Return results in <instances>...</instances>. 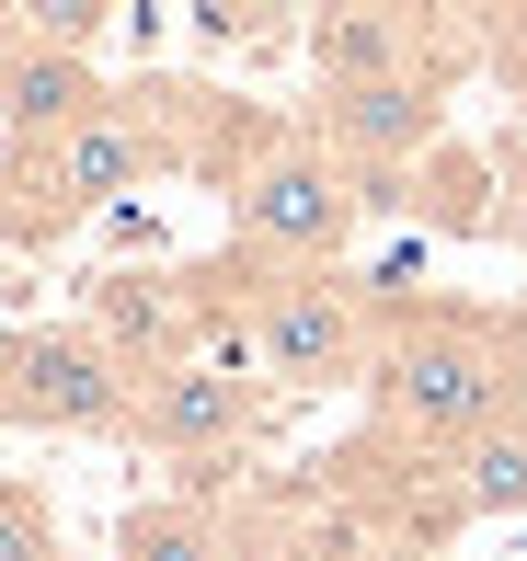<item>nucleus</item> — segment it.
<instances>
[{
	"instance_id": "20e7f679",
	"label": "nucleus",
	"mask_w": 527,
	"mask_h": 561,
	"mask_svg": "<svg viewBox=\"0 0 527 561\" xmlns=\"http://www.w3.org/2000/svg\"><path fill=\"white\" fill-rule=\"evenodd\" d=\"M0 413H12L23 436H138V367L92 333V321L81 333L23 321V333L0 344Z\"/></svg>"
},
{
	"instance_id": "ddd939ff",
	"label": "nucleus",
	"mask_w": 527,
	"mask_h": 561,
	"mask_svg": "<svg viewBox=\"0 0 527 561\" xmlns=\"http://www.w3.org/2000/svg\"><path fill=\"white\" fill-rule=\"evenodd\" d=\"M493 69L527 81V0H493Z\"/></svg>"
},
{
	"instance_id": "0eeeda50",
	"label": "nucleus",
	"mask_w": 527,
	"mask_h": 561,
	"mask_svg": "<svg viewBox=\"0 0 527 561\" xmlns=\"http://www.w3.org/2000/svg\"><path fill=\"white\" fill-rule=\"evenodd\" d=\"M115 92L92 81L81 46H35L12 35V58H0V138H12V161H35V149H58L81 115H104Z\"/></svg>"
},
{
	"instance_id": "9d476101",
	"label": "nucleus",
	"mask_w": 527,
	"mask_h": 561,
	"mask_svg": "<svg viewBox=\"0 0 527 561\" xmlns=\"http://www.w3.org/2000/svg\"><path fill=\"white\" fill-rule=\"evenodd\" d=\"M459 516H482V527L527 516V413H505L493 436L459 447Z\"/></svg>"
},
{
	"instance_id": "4468645a",
	"label": "nucleus",
	"mask_w": 527,
	"mask_h": 561,
	"mask_svg": "<svg viewBox=\"0 0 527 561\" xmlns=\"http://www.w3.org/2000/svg\"><path fill=\"white\" fill-rule=\"evenodd\" d=\"M367 12H390V23H413V35H436V23H447V0H367Z\"/></svg>"
},
{
	"instance_id": "f03ea898",
	"label": "nucleus",
	"mask_w": 527,
	"mask_h": 561,
	"mask_svg": "<svg viewBox=\"0 0 527 561\" xmlns=\"http://www.w3.org/2000/svg\"><path fill=\"white\" fill-rule=\"evenodd\" d=\"M367 218V172L321 138H275L253 172H230V241L264 264H333Z\"/></svg>"
},
{
	"instance_id": "423d86ee",
	"label": "nucleus",
	"mask_w": 527,
	"mask_h": 561,
	"mask_svg": "<svg viewBox=\"0 0 527 561\" xmlns=\"http://www.w3.org/2000/svg\"><path fill=\"white\" fill-rule=\"evenodd\" d=\"M264 390H275V378L253 367V355H184V367H149L138 378V447H161V458H230V447H253Z\"/></svg>"
},
{
	"instance_id": "f8f14e48",
	"label": "nucleus",
	"mask_w": 527,
	"mask_h": 561,
	"mask_svg": "<svg viewBox=\"0 0 527 561\" xmlns=\"http://www.w3.org/2000/svg\"><path fill=\"white\" fill-rule=\"evenodd\" d=\"M115 23V0H12V35H35V46H81L92 58V35Z\"/></svg>"
},
{
	"instance_id": "2eb2a0df",
	"label": "nucleus",
	"mask_w": 527,
	"mask_h": 561,
	"mask_svg": "<svg viewBox=\"0 0 527 561\" xmlns=\"http://www.w3.org/2000/svg\"><path fill=\"white\" fill-rule=\"evenodd\" d=\"M516 126H527V81H516Z\"/></svg>"
},
{
	"instance_id": "f257e3e1",
	"label": "nucleus",
	"mask_w": 527,
	"mask_h": 561,
	"mask_svg": "<svg viewBox=\"0 0 527 561\" xmlns=\"http://www.w3.org/2000/svg\"><path fill=\"white\" fill-rule=\"evenodd\" d=\"M516 333L505 321H470V310H413V321H390V344H379V367H367V401L401 424V436H424V447H470V436H493V424L516 413Z\"/></svg>"
},
{
	"instance_id": "1a4fd4ad",
	"label": "nucleus",
	"mask_w": 527,
	"mask_h": 561,
	"mask_svg": "<svg viewBox=\"0 0 527 561\" xmlns=\"http://www.w3.org/2000/svg\"><path fill=\"white\" fill-rule=\"evenodd\" d=\"M310 69L321 81H424V35L367 0H321L310 12Z\"/></svg>"
},
{
	"instance_id": "7ed1b4c3",
	"label": "nucleus",
	"mask_w": 527,
	"mask_h": 561,
	"mask_svg": "<svg viewBox=\"0 0 527 561\" xmlns=\"http://www.w3.org/2000/svg\"><path fill=\"white\" fill-rule=\"evenodd\" d=\"M149 161H161V138H149V92H115L104 115H81L58 149H35V161H12V252H46L69 241L104 195L149 184Z\"/></svg>"
},
{
	"instance_id": "39448f33",
	"label": "nucleus",
	"mask_w": 527,
	"mask_h": 561,
	"mask_svg": "<svg viewBox=\"0 0 527 561\" xmlns=\"http://www.w3.org/2000/svg\"><path fill=\"white\" fill-rule=\"evenodd\" d=\"M379 344H390V333L367 321V287H344L333 264H298L287 287H275L264 310L241 321V355H253L275 390H344V378L367 390Z\"/></svg>"
},
{
	"instance_id": "6e6552de",
	"label": "nucleus",
	"mask_w": 527,
	"mask_h": 561,
	"mask_svg": "<svg viewBox=\"0 0 527 561\" xmlns=\"http://www.w3.org/2000/svg\"><path fill=\"white\" fill-rule=\"evenodd\" d=\"M321 149H344L356 172L424 161L436 149V69L424 81H321Z\"/></svg>"
},
{
	"instance_id": "9b49d317",
	"label": "nucleus",
	"mask_w": 527,
	"mask_h": 561,
	"mask_svg": "<svg viewBox=\"0 0 527 561\" xmlns=\"http://www.w3.org/2000/svg\"><path fill=\"white\" fill-rule=\"evenodd\" d=\"M115 561H218V516L207 504H138L127 527H115Z\"/></svg>"
}]
</instances>
